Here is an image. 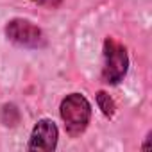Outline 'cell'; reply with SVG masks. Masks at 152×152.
I'll use <instances>...</instances> for the list:
<instances>
[{"label": "cell", "instance_id": "cell-3", "mask_svg": "<svg viewBox=\"0 0 152 152\" xmlns=\"http://www.w3.org/2000/svg\"><path fill=\"white\" fill-rule=\"evenodd\" d=\"M4 34L13 45L27 48V50H41L48 45V38L45 31L34 22L27 18H20V16L11 18L6 23Z\"/></svg>", "mask_w": 152, "mask_h": 152}, {"label": "cell", "instance_id": "cell-7", "mask_svg": "<svg viewBox=\"0 0 152 152\" xmlns=\"http://www.w3.org/2000/svg\"><path fill=\"white\" fill-rule=\"evenodd\" d=\"M31 2L43 6V7H48V9H57V7H61L63 0H31Z\"/></svg>", "mask_w": 152, "mask_h": 152}, {"label": "cell", "instance_id": "cell-8", "mask_svg": "<svg viewBox=\"0 0 152 152\" xmlns=\"http://www.w3.org/2000/svg\"><path fill=\"white\" fill-rule=\"evenodd\" d=\"M148 141H150V131H148L147 136H145V141H143V145H141V150H147V148H148Z\"/></svg>", "mask_w": 152, "mask_h": 152}, {"label": "cell", "instance_id": "cell-5", "mask_svg": "<svg viewBox=\"0 0 152 152\" xmlns=\"http://www.w3.org/2000/svg\"><path fill=\"white\" fill-rule=\"evenodd\" d=\"M20 120H22V115L16 104L7 102L2 106V109H0V122H2L4 127H16Z\"/></svg>", "mask_w": 152, "mask_h": 152}, {"label": "cell", "instance_id": "cell-4", "mask_svg": "<svg viewBox=\"0 0 152 152\" xmlns=\"http://www.w3.org/2000/svg\"><path fill=\"white\" fill-rule=\"evenodd\" d=\"M59 141V127L52 118H41L31 131L27 150H43L52 152L57 148Z\"/></svg>", "mask_w": 152, "mask_h": 152}, {"label": "cell", "instance_id": "cell-2", "mask_svg": "<svg viewBox=\"0 0 152 152\" xmlns=\"http://www.w3.org/2000/svg\"><path fill=\"white\" fill-rule=\"evenodd\" d=\"M102 56H104V64H102V81L109 86L120 84L131 66L129 52L124 43H120L116 38L107 36L102 43Z\"/></svg>", "mask_w": 152, "mask_h": 152}, {"label": "cell", "instance_id": "cell-1", "mask_svg": "<svg viewBox=\"0 0 152 152\" xmlns=\"http://www.w3.org/2000/svg\"><path fill=\"white\" fill-rule=\"evenodd\" d=\"M93 115L91 102L79 91L68 93L59 104V116L64 124V131L70 138H79L90 127Z\"/></svg>", "mask_w": 152, "mask_h": 152}, {"label": "cell", "instance_id": "cell-6", "mask_svg": "<svg viewBox=\"0 0 152 152\" xmlns=\"http://www.w3.org/2000/svg\"><path fill=\"white\" fill-rule=\"evenodd\" d=\"M95 100H97V107L100 109V113H102L106 118H113V116L116 115V102H115V99H113L107 91H104V90L97 91Z\"/></svg>", "mask_w": 152, "mask_h": 152}]
</instances>
